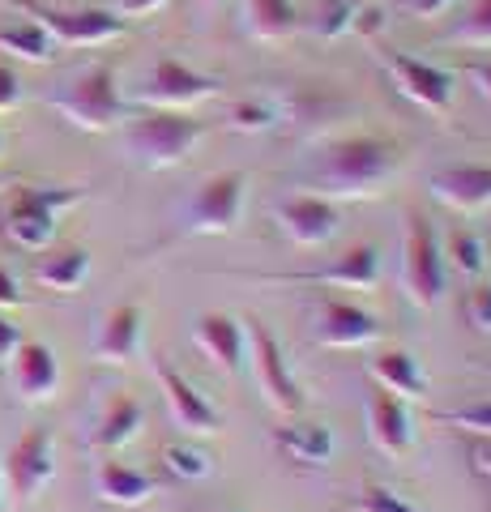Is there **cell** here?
<instances>
[{
    "mask_svg": "<svg viewBox=\"0 0 491 512\" xmlns=\"http://www.w3.org/2000/svg\"><path fill=\"white\" fill-rule=\"evenodd\" d=\"M94 487H99V500L103 504H116V508H137L154 495V478L146 470H133L124 461H103L99 474H94Z\"/></svg>",
    "mask_w": 491,
    "mask_h": 512,
    "instance_id": "obj_22",
    "label": "cell"
},
{
    "mask_svg": "<svg viewBox=\"0 0 491 512\" xmlns=\"http://www.w3.org/2000/svg\"><path fill=\"white\" fill-rule=\"evenodd\" d=\"M82 201V188H18L5 205V235L13 248L43 252L56 239L60 214Z\"/></svg>",
    "mask_w": 491,
    "mask_h": 512,
    "instance_id": "obj_3",
    "label": "cell"
},
{
    "mask_svg": "<svg viewBox=\"0 0 491 512\" xmlns=\"http://www.w3.org/2000/svg\"><path fill=\"white\" fill-rule=\"evenodd\" d=\"M0 188H5V180H0Z\"/></svg>",
    "mask_w": 491,
    "mask_h": 512,
    "instance_id": "obj_46",
    "label": "cell"
},
{
    "mask_svg": "<svg viewBox=\"0 0 491 512\" xmlns=\"http://www.w3.org/2000/svg\"><path fill=\"white\" fill-rule=\"evenodd\" d=\"M402 286H406L410 303H419V308H432V303H440V299H445V291H449V261H445V244L436 239L432 222H423L419 214L410 218V231H406Z\"/></svg>",
    "mask_w": 491,
    "mask_h": 512,
    "instance_id": "obj_6",
    "label": "cell"
},
{
    "mask_svg": "<svg viewBox=\"0 0 491 512\" xmlns=\"http://www.w3.org/2000/svg\"><path fill=\"white\" fill-rule=\"evenodd\" d=\"M445 261L449 269H457L462 278H483V269H487V248H483V239L474 235V231H449L445 239Z\"/></svg>",
    "mask_w": 491,
    "mask_h": 512,
    "instance_id": "obj_30",
    "label": "cell"
},
{
    "mask_svg": "<svg viewBox=\"0 0 491 512\" xmlns=\"http://www.w3.org/2000/svg\"><path fill=\"white\" fill-rule=\"evenodd\" d=\"M22 303V286L18 278L9 274V269H0V308H18Z\"/></svg>",
    "mask_w": 491,
    "mask_h": 512,
    "instance_id": "obj_39",
    "label": "cell"
},
{
    "mask_svg": "<svg viewBox=\"0 0 491 512\" xmlns=\"http://www.w3.org/2000/svg\"><path fill=\"white\" fill-rule=\"evenodd\" d=\"M163 466H167V474L184 478V483H201V478H210L214 461L193 440H171V444H163Z\"/></svg>",
    "mask_w": 491,
    "mask_h": 512,
    "instance_id": "obj_29",
    "label": "cell"
},
{
    "mask_svg": "<svg viewBox=\"0 0 491 512\" xmlns=\"http://www.w3.org/2000/svg\"><path fill=\"white\" fill-rule=\"evenodd\" d=\"M372 380L385 393H398L402 402H423L427 397V380L419 372V359L410 350H380L372 359Z\"/></svg>",
    "mask_w": 491,
    "mask_h": 512,
    "instance_id": "obj_23",
    "label": "cell"
},
{
    "mask_svg": "<svg viewBox=\"0 0 491 512\" xmlns=\"http://www.w3.org/2000/svg\"><path fill=\"white\" fill-rule=\"evenodd\" d=\"M269 286H351V291H376L380 286V248L355 244L329 269H304V274H257Z\"/></svg>",
    "mask_w": 491,
    "mask_h": 512,
    "instance_id": "obj_10",
    "label": "cell"
},
{
    "mask_svg": "<svg viewBox=\"0 0 491 512\" xmlns=\"http://www.w3.org/2000/svg\"><path fill=\"white\" fill-rule=\"evenodd\" d=\"M141 427H146V410H141V402H137V397H129V393H116L112 402H107L99 427H94L90 444L103 448V453H116V448L133 444L141 436Z\"/></svg>",
    "mask_w": 491,
    "mask_h": 512,
    "instance_id": "obj_21",
    "label": "cell"
},
{
    "mask_svg": "<svg viewBox=\"0 0 491 512\" xmlns=\"http://www.w3.org/2000/svg\"><path fill=\"white\" fill-rule=\"evenodd\" d=\"M158 384H163L171 419H176V427L184 436H214V431H223V414L214 410L210 397H205L176 363L158 359Z\"/></svg>",
    "mask_w": 491,
    "mask_h": 512,
    "instance_id": "obj_15",
    "label": "cell"
},
{
    "mask_svg": "<svg viewBox=\"0 0 491 512\" xmlns=\"http://www.w3.org/2000/svg\"><path fill=\"white\" fill-rule=\"evenodd\" d=\"M39 286L47 291H60V295H73L82 291V282L90 278V252L86 248H65V252H52L47 261L35 269Z\"/></svg>",
    "mask_w": 491,
    "mask_h": 512,
    "instance_id": "obj_26",
    "label": "cell"
},
{
    "mask_svg": "<svg viewBox=\"0 0 491 512\" xmlns=\"http://www.w3.org/2000/svg\"><path fill=\"white\" fill-rule=\"evenodd\" d=\"M274 218H278V231L291 239L299 248H321L338 235L342 227V214L334 210L329 197H316V192H299V197H282L274 205Z\"/></svg>",
    "mask_w": 491,
    "mask_h": 512,
    "instance_id": "obj_13",
    "label": "cell"
},
{
    "mask_svg": "<svg viewBox=\"0 0 491 512\" xmlns=\"http://www.w3.org/2000/svg\"><path fill=\"white\" fill-rule=\"evenodd\" d=\"M248 210V175L240 171H223V175H210L193 201L184 205V227L193 235H227L244 222Z\"/></svg>",
    "mask_w": 491,
    "mask_h": 512,
    "instance_id": "obj_5",
    "label": "cell"
},
{
    "mask_svg": "<svg viewBox=\"0 0 491 512\" xmlns=\"http://www.w3.org/2000/svg\"><path fill=\"white\" fill-rule=\"evenodd\" d=\"M274 448L287 461H299V466H325L334 457V436L321 423H291L274 431Z\"/></svg>",
    "mask_w": 491,
    "mask_h": 512,
    "instance_id": "obj_24",
    "label": "cell"
},
{
    "mask_svg": "<svg viewBox=\"0 0 491 512\" xmlns=\"http://www.w3.org/2000/svg\"><path fill=\"white\" fill-rule=\"evenodd\" d=\"M346 508H351V512H419L415 504L406 500V495L389 491V487H363L355 500H346Z\"/></svg>",
    "mask_w": 491,
    "mask_h": 512,
    "instance_id": "obj_33",
    "label": "cell"
},
{
    "mask_svg": "<svg viewBox=\"0 0 491 512\" xmlns=\"http://www.w3.org/2000/svg\"><path fill=\"white\" fill-rule=\"evenodd\" d=\"M466 316L479 333H491V282H479L466 299Z\"/></svg>",
    "mask_w": 491,
    "mask_h": 512,
    "instance_id": "obj_35",
    "label": "cell"
},
{
    "mask_svg": "<svg viewBox=\"0 0 491 512\" xmlns=\"http://www.w3.org/2000/svg\"><path fill=\"white\" fill-rule=\"evenodd\" d=\"M487 372H491V363H487Z\"/></svg>",
    "mask_w": 491,
    "mask_h": 512,
    "instance_id": "obj_47",
    "label": "cell"
},
{
    "mask_svg": "<svg viewBox=\"0 0 491 512\" xmlns=\"http://www.w3.org/2000/svg\"><path fill=\"white\" fill-rule=\"evenodd\" d=\"M167 0H120V13L124 18H146V13H158Z\"/></svg>",
    "mask_w": 491,
    "mask_h": 512,
    "instance_id": "obj_41",
    "label": "cell"
},
{
    "mask_svg": "<svg viewBox=\"0 0 491 512\" xmlns=\"http://www.w3.org/2000/svg\"><path fill=\"white\" fill-rule=\"evenodd\" d=\"M223 94V82L218 77H205L197 69H188V64L180 60H158L150 77H146V86L137 90V99L141 103H150V107H163V111H176V107H197V103H210Z\"/></svg>",
    "mask_w": 491,
    "mask_h": 512,
    "instance_id": "obj_9",
    "label": "cell"
},
{
    "mask_svg": "<svg viewBox=\"0 0 491 512\" xmlns=\"http://www.w3.org/2000/svg\"><path fill=\"white\" fill-rule=\"evenodd\" d=\"M22 346V329L13 325L9 316H0V363H9L13 359V350Z\"/></svg>",
    "mask_w": 491,
    "mask_h": 512,
    "instance_id": "obj_37",
    "label": "cell"
},
{
    "mask_svg": "<svg viewBox=\"0 0 491 512\" xmlns=\"http://www.w3.org/2000/svg\"><path fill=\"white\" fill-rule=\"evenodd\" d=\"M210 133L205 120L180 116V111H150V116L133 120L124 128V150H129L141 167H180L188 154H193L197 141Z\"/></svg>",
    "mask_w": 491,
    "mask_h": 512,
    "instance_id": "obj_2",
    "label": "cell"
},
{
    "mask_svg": "<svg viewBox=\"0 0 491 512\" xmlns=\"http://www.w3.org/2000/svg\"><path fill=\"white\" fill-rule=\"evenodd\" d=\"M201 512H227V508H201ZM235 512V508H231Z\"/></svg>",
    "mask_w": 491,
    "mask_h": 512,
    "instance_id": "obj_45",
    "label": "cell"
},
{
    "mask_svg": "<svg viewBox=\"0 0 491 512\" xmlns=\"http://www.w3.org/2000/svg\"><path fill=\"white\" fill-rule=\"evenodd\" d=\"M0 154H5V128H0Z\"/></svg>",
    "mask_w": 491,
    "mask_h": 512,
    "instance_id": "obj_43",
    "label": "cell"
},
{
    "mask_svg": "<svg viewBox=\"0 0 491 512\" xmlns=\"http://www.w3.org/2000/svg\"><path fill=\"white\" fill-rule=\"evenodd\" d=\"M56 478V440L52 427H30L26 436L9 448L5 457V483L18 500H35V495Z\"/></svg>",
    "mask_w": 491,
    "mask_h": 512,
    "instance_id": "obj_11",
    "label": "cell"
},
{
    "mask_svg": "<svg viewBox=\"0 0 491 512\" xmlns=\"http://www.w3.org/2000/svg\"><path fill=\"white\" fill-rule=\"evenodd\" d=\"M197 346L214 359L218 372L240 376L248 363V329L227 312H205L197 320Z\"/></svg>",
    "mask_w": 491,
    "mask_h": 512,
    "instance_id": "obj_17",
    "label": "cell"
},
{
    "mask_svg": "<svg viewBox=\"0 0 491 512\" xmlns=\"http://www.w3.org/2000/svg\"><path fill=\"white\" fill-rule=\"evenodd\" d=\"M13 9H22L26 18H35L47 35L56 39V47H99V43H112L120 39L129 22L116 18L107 9H52V5H39V0H9Z\"/></svg>",
    "mask_w": 491,
    "mask_h": 512,
    "instance_id": "obj_7",
    "label": "cell"
},
{
    "mask_svg": "<svg viewBox=\"0 0 491 512\" xmlns=\"http://www.w3.org/2000/svg\"><path fill=\"white\" fill-rule=\"evenodd\" d=\"M141 342H146V312L137 303H120V308L107 312L99 338H94V359L133 363L141 355Z\"/></svg>",
    "mask_w": 491,
    "mask_h": 512,
    "instance_id": "obj_20",
    "label": "cell"
},
{
    "mask_svg": "<svg viewBox=\"0 0 491 512\" xmlns=\"http://www.w3.org/2000/svg\"><path fill=\"white\" fill-rule=\"evenodd\" d=\"M368 431L372 444L385 457H406L415 448V419H410V402L398 393H376L368 406Z\"/></svg>",
    "mask_w": 491,
    "mask_h": 512,
    "instance_id": "obj_19",
    "label": "cell"
},
{
    "mask_svg": "<svg viewBox=\"0 0 491 512\" xmlns=\"http://www.w3.org/2000/svg\"><path fill=\"white\" fill-rule=\"evenodd\" d=\"M406 167V150L385 137H342L329 141L308 167L316 197H380Z\"/></svg>",
    "mask_w": 491,
    "mask_h": 512,
    "instance_id": "obj_1",
    "label": "cell"
},
{
    "mask_svg": "<svg viewBox=\"0 0 491 512\" xmlns=\"http://www.w3.org/2000/svg\"><path fill=\"white\" fill-rule=\"evenodd\" d=\"M244 26L252 39H265V43H278V39H291L299 30V13L291 0H244Z\"/></svg>",
    "mask_w": 491,
    "mask_h": 512,
    "instance_id": "obj_25",
    "label": "cell"
},
{
    "mask_svg": "<svg viewBox=\"0 0 491 512\" xmlns=\"http://www.w3.org/2000/svg\"><path fill=\"white\" fill-rule=\"evenodd\" d=\"M453 0H406V13H415V18H436V13H445Z\"/></svg>",
    "mask_w": 491,
    "mask_h": 512,
    "instance_id": "obj_42",
    "label": "cell"
},
{
    "mask_svg": "<svg viewBox=\"0 0 491 512\" xmlns=\"http://www.w3.org/2000/svg\"><path fill=\"white\" fill-rule=\"evenodd\" d=\"M355 18H359V0H321L304 26L316 39H342L355 30Z\"/></svg>",
    "mask_w": 491,
    "mask_h": 512,
    "instance_id": "obj_28",
    "label": "cell"
},
{
    "mask_svg": "<svg viewBox=\"0 0 491 512\" xmlns=\"http://www.w3.org/2000/svg\"><path fill=\"white\" fill-rule=\"evenodd\" d=\"M380 333H385L380 316L363 312L359 303L325 299L321 308H316V329H312L316 346H329V350H363V346L380 342Z\"/></svg>",
    "mask_w": 491,
    "mask_h": 512,
    "instance_id": "obj_14",
    "label": "cell"
},
{
    "mask_svg": "<svg viewBox=\"0 0 491 512\" xmlns=\"http://www.w3.org/2000/svg\"><path fill=\"white\" fill-rule=\"evenodd\" d=\"M227 124L240 128V133H269L278 124V107L265 99H235L227 107Z\"/></svg>",
    "mask_w": 491,
    "mask_h": 512,
    "instance_id": "obj_31",
    "label": "cell"
},
{
    "mask_svg": "<svg viewBox=\"0 0 491 512\" xmlns=\"http://www.w3.org/2000/svg\"><path fill=\"white\" fill-rule=\"evenodd\" d=\"M201 5H205V9H214V5H218V0H201Z\"/></svg>",
    "mask_w": 491,
    "mask_h": 512,
    "instance_id": "obj_44",
    "label": "cell"
},
{
    "mask_svg": "<svg viewBox=\"0 0 491 512\" xmlns=\"http://www.w3.org/2000/svg\"><path fill=\"white\" fill-rule=\"evenodd\" d=\"M470 466H474V474L491 478V436H483L479 444H474V453H470Z\"/></svg>",
    "mask_w": 491,
    "mask_h": 512,
    "instance_id": "obj_40",
    "label": "cell"
},
{
    "mask_svg": "<svg viewBox=\"0 0 491 512\" xmlns=\"http://www.w3.org/2000/svg\"><path fill=\"white\" fill-rule=\"evenodd\" d=\"M248 363H252V380H257V389L265 393V402L274 410L299 414L308 406L299 380L287 372V359H282V346H278V338H274V329L269 325H252L248 329Z\"/></svg>",
    "mask_w": 491,
    "mask_h": 512,
    "instance_id": "obj_8",
    "label": "cell"
},
{
    "mask_svg": "<svg viewBox=\"0 0 491 512\" xmlns=\"http://www.w3.org/2000/svg\"><path fill=\"white\" fill-rule=\"evenodd\" d=\"M0 52L22 56L30 64H47V60L56 56V39L47 35V30L35 18H26V22H13V26L0 30Z\"/></svg>",
    "mask_w": 491,
    "mask_h": 512,
    "instance_id": "obj_27",
    "label": "cell"
},
{
    "mask_svg": "<svg viewBox=\"0 0 491 512\" xmlns=\"http://www.w3.org/2000/svg\"><path fill=\"white\" fill-rule=\"evenodd\" d=\"M466 77L479 86L483 99H491V60H466Z\"/></svg>",
    "mask_w": 491,
    "mask_h": 512,
    "instance_id": "obj_38",
    "label": "cell"
},
{
    "mask_svg": "<svg viewBox=\"0 0 491 512\" xmlns=\"http://www.w3.org/2000/svg\"><path fill=\"white\" fill-rule=\"evenodd\" d=\"M440 427H453V431H470V436H491V402H466L457 410H440L436 414Z\"/></svg>",
    "mask_w": 491,
    "mask_h": 512,
    "instance_id": "obj_32",
    "label": "cell"
},
{
    "mask_svg": "<svg viewBox=\"0 0 491 512\" xmlns=\"http://www.w3.org/2000/svg\"><path fill=\"white\" fill-rule=\"evenodd\" d=\"M449 39L453 43H466V47H491V0H474L470 18L457 26Z\"/></svg>",
    "mask_w": 491,
    "mask_h": 512,
    "instance_id": "obj_34",
    "label": "cell"
},
{
    "mask_svg": "<svg viewBox=\"0 0 491 512\" xmlns=\"http://www.w3.org/2000/svg\"><path fill=\"white\" fill-rule=\"evenodd\" d=\"M47 103H52L69 124L86 128V133H107V128H116L124 116V99H120L112 64H94V69L77 73L73 82L60 86Z\"/></svg>",
    "mask_w": 491,
    "mask_h": 512,
    "instance_id": "obj_4",
    "label": "cell"
},
{
    "mask_svg": "<svg viewBox=\"0 0 491 512\" xmlns=\"http://www.w3.org/2000/svg\"><path fill=\"white\" fill-rule=\"evenodd\" d=\"M22 103V82H18V73L9 69V64H0V116L5 111H13Z\"/></svg>",
    "mask_w": 491,
    "mask_h": 512,
    "instance_id": "obj_36",
    "label": "cell"
},
{
    "mask_svg": "<svg viewBox=\"0 0 491 512\" xmlns=\"http://www.w3.org/2000/svg\"><path fill=\"white\" fill-rule=\"evenodd\" d=\"M427 188H432L436 201H445L449 210L462 214H479L491 210V167H445L427 175Z\"/></svg>",
    "mask_w": 491,
    "mask_h": 512,
    "instance_id": "obj_18",
    "label": "cell"
},
{
    "mask_svg": "<svg viewBox=\"0 0 491 512\" xmlns=\"http://www.w3.org/2000/svg\"><path fill=\"white\" fill-rule=\"evenodd\" d=\"M380 64L393 73V82L406 99H415L419 107L436 111V116H449L453 111V73L436 69L432 60H419V56H406V52H380Z\"/></svg>",
    "mask_w": 491,
    "mask_h": 512,
    "instance_id": "obj_12",
    "label": "cell"
},
{
    "mask_svg": "<svg viewBox=\"0 0 491 512\" xmlns=\"http://www.w3.org/2000/svg\"><path fill=\"white\" fill-rule=\"evenodd\" d=\"M9 376H13V389H18L22 402H30V406L47 402V397H56V389H60L56 350L22 338V346L13 350V359H9Z\"/></svg>",
    "mask_w": 491,
    "mask_h": 512,
    "instance_id": "obj_16",
    "label": "cell"
}]
</instances>
